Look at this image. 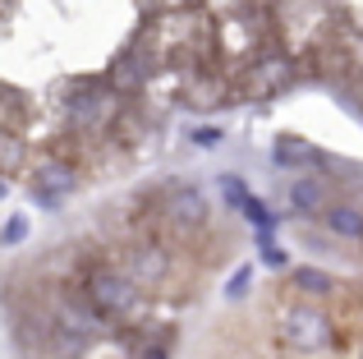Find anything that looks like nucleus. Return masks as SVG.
Here are the masks:
<instances>
[{
    "mask_svg": "<svg viewBox=\"0 0 363 359\" xmlns=\"http://www.w3.org/2000/svg\"><path fill=\"white\" fill-rule=\"evenodd\" d=\"M281 332H285V341H290L294 350H303V355H318V350H327V346L336 341L331 318L318 314V309H303V304L281 318Z\"/></svg>",
    "mask_w": 363,
    "mask_h": 359,
    "instance_id": "obj_1",
    "label": "nucleus"
},
{
    "mask_svg": "<svg viewBox=\"0 0 363 359\" xmlns=\"http://www.w3.org/2000/svg\"><path fill=\"white\" fill-rule=\"evenodd\" d=\"M88 299L101 309L106 318H124L133 314V304H138V290H133V281L124 277V272H111V267H97L88 277Z\"/></svg>",
    "mask_w": 363,
    "mask_h": 359,
    "instance_id": "obj_2",
    "label": "nucleus"
},
{
    "mask_svg": "<svg viewBox=\"0 0 363 359\" xmlns=\"http://www.w3.org/2000/svg\"><path fill=\"white\" fill-rule=\"evenodd\" d=\"M74 184H79V175H74V166L60 162V157H46V162L33 166V189H37V198H42V207H60V198H69Z\"/></svg>",
    "mask_w": 363,
    "mask_h": 359,
    "instance_id": "obj_3",
    "label": "nucleus"
},
{
    "mask_svg": "<svg viewBox=\"0 0 363 359\" xmlns=\"http://www.w3.org/2000/svg\"><path fill=\"white\" fill-rule=\"evenodd\" d=\"M106 111H111V92H74L69 97V116L79 120V125H101L106 120Z\"/></svg>",
    "mask_w": 363,
    "mask_h": 359,
    "instance_id": "obj_4",
    "label": "nucleus"
},
{
    "mask_svg": "<svg viewBox=\"0 0 363 359\" xmlns=\"http://www.w3.org/2000/svg\"><path fill=\"white\" fill-rule=\"evenodd\" d=\"M170 216H175L179 226H198L207 216V203H203V194L198 189H179L175 198H170Z\"/></svg>",
    "mask_w": 363,
    "mask_h": 359,
    "instance_id": "obj_5",
    "label": "nucleus"
},
{
    "mask_svg": "<svg viewBox=\"0 0 363 359\" xmlns=\"http://www.w3.org/2000/svg\"><path fill=\"white\" fill-rule=\"evenodd\" d=\"M322 198H327V194H322L318 180H294V184H290V203H294V212H318Z\"/></svg>",
    "mask_w": 363,
    "mask_h": 359,
    "instance_id": "obj_6",
    "label": "nucleus"
},
{
    "mask_svg": "<svg viewBox=\"0 0 363 359\" xmlns=\"http://www.w3.org/2000/svg\"><path fill=\"white\" fill-rule=\"evenodd\" d=\"M327 226L336 235H345V240H363V216L354 212V207H331V212H327Z\"/></svg>",
    "mask_w": 363,
    "mask_h": 359,
    "instance_id": "obj_7",
    "label": "nucleus"
},
{
    "mask_svg": "<svg viewBox=\"0 0 363 359\" xmlns=\"http://www.w3.org/2000/svg\"><path fill=\"white\" fill-rule=\"evenodd\" d=\"M138 83H143L138 65H133L129 55H120V60H116V70H111V92H133Z\"/></svg>",
    "mask_w": 363,
    "mask_h": 359,
    "instance_id": "obj_8",
    "label": "nucleus"
},
{
    "mask_svg": "<svg viewBox=\"0 0 363 359\" xmlns=\"http://www.w3.org/2000/svg\"><path fill=\"white\" fill-rule=\"evenodd\" d=\"M290 277H294V286L308 290V295H331V277H327V272H318V267H294Z\"/></svg>",
    "mask_w": 363,
    "mask_h": 359,
    "instance_id": "obj_9",
    "label": "nucleus"
},
{
    "mask_svg": "<svg viewBox=\"0 0 363 359\" xmlns=\"http://www.w3.org/2000/svg\"><path fill=\"white\" fill-rule=\"evenodd\" d=\"M276 162L290 166V162H318V153H313L308 143H299V138H281L276 143Z\"/></svg>",
    "mask_w": 363,
    "mask_h": 359,
    "instance_id": "obj_10",
    "label": "nucleus"
},
{
    "mask_svg": "<svg viewBox=\"0 0 363 359\" xmlns=\"http://www.w3.org/2000/svg\"><path fill=\"white\" fill-rule=\"evenodd\" d=\"M244 216L253 226H262V231H272V212H267V203H257V198H248V203H244Z\"/></svg>",
    "mask_w": 363,
    "mask_h": 359,
    "instance_id": "obj_11",
    "label": "nucleus"
},
{
    "mask_svg": "<svg viewBox=\"0 0 363 359\" xmlns=\"http://www.w3.org/2000/svg\"><path fill=\"white\" fill-rule=\"evenodd\" d=\"M221 194H225V198H230V207H244V203H248V194H244V184H240V180H235V175H225V180H221Z\"/></svg>",
    "mask_w": 363,
    "mask_h": 359,
    "instance_id": "obj_12",
    "label": "nucleus"
},
{
    "mask_svg": "<svg viewBox=\"0 0 363 359\" xmlns=\"http://www.w3.org/2000/svg\"><path fill=\"white\" fill-rule=\"evenodd\" d=\"M133 267H138V272H161V253L138 249V253H133Z\"/></svg>",
    "mask_w": 363,
    "mask_h": 359,
    "instance_id": "obj_13",
    "label": "nucleus"
},
{
    "mask_svg": "<svg viewBox=\"0 0 363 359\" xmlns=\"http://www.w3.org/2000/svg\"><path fill=\"white\" fill-rule=\"evenodd\" d=\"M23 231H28L23 216H9V221H5V244H18V240H23Z\"/></svg>",
    "mask_w": 363,
    "mask_h": 359,
    "instance_id": "obj_14",
    "label": "nucleus"
},
{
    "mask_svg": "<svg viewBox=\"0 0 363 359\" xmlns=\"http://www.w3.org/2000/svg\"><path fill=\"white\" fill-rule=\"evenodd\" d=\"M138 359H166V350H161V346H147V350H143Z\"/></svg>",
    "mask_w": 363,
    "mask_h": 359,
    "instance_id": "obj_15",
    "label": "nucleus"
},
{
    "mask_svg": "<svg viewBox=\"0 0 363 359\" xmlns=\"http://www.w3.org/2000/svg\"><path fill=\"white\" fill-rule=\"evenodd\" d=\"M359 359H363V355H359Z\"/></svg>",
    "mask_w": 363,
    "mask_h": 359,
    "instance_id": "obj_16",
    "label": "nucleus"
}]
</instances>
